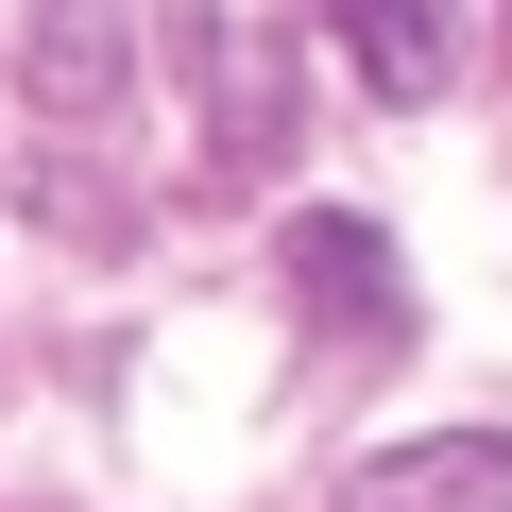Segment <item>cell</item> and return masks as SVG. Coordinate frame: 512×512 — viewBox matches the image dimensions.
Returning a JSON list of instances; mask_svg holds the SVG:
<instances>
[{
    "instance_id": "1",
    "label": "cell",
    "mask_w": 512,
    "mask_h": 512,
    "mask_svg": "<svg viewBox=\"0 0 512 512\" xmlns=\"http://www.w3.org/2000/svg\"><path fill=\"white\" fill-rule=\"evenodd\" d=\"M342 512H512V444H495V427H461V444H393V461L342 478Z\"/></svg>"
},
{
    "instance_id": "3",
    "label": "cell",
    "mask_w": 512,
    "mask_h": 512,
    "mask_svg": "<svg viewBox=\"0 0 512 512\" xmlns=\"http://www.w3.org/2000/svg\"><path fill=\"white\" fill-rule=\"evenodd\" d=\"M291 274H308L342 325H393V256H376L359 222H291Z\"/></svg>"
},
{
    "instance_id": "2",
    "label": "cell",
    "mask_w": 512,
    "mask_h": 512,
    "mask_svg": "<svg viewBox=\"0 0 512 512\" xmlns=\"http://www.w3.org/2000/svg\"><path fill=\"white\" fill-rule=\"evenodd\" d=\"M342 52L376 103H444L461 86V0H342Z\"/></svg>"
},
{
    "instance_id": "4",
    "label": "cell",
    "mask_w": 512,
    "mask_h": 512,
    "mask_svg": "<svg viewBox=\"0 0 512 512\" xmlns=\"http://www.w3.org/2000/svg\"><path fill=\"white\" fill-rule=\"evenodd\" d=\"M35 18H52V35H35L18 69H35L52 103H103V18H120V0H35Z\"/></svg>"
}]
</instances>
